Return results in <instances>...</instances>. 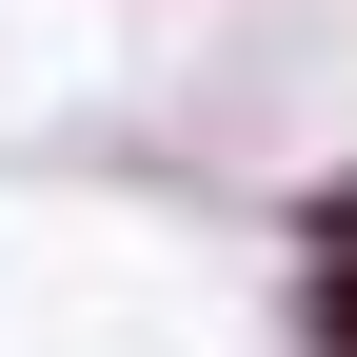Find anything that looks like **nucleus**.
I'll return each mask as SVG.
<instances>
[{"label":"nucleus","instance_id":"nucleus-1","mask_svg":"<svg viewBox=\"0 0 357 357\" xmlns=\"http://www.w3.org/2000/svg\"><path fill=\"white\" fill-rule=\"evenodd\" d=\"M278 337H298V357H357V238H298V278H278Z\"/></svg>","mask_w":357,"mask_h":357},{"label":"nucleus","instance_id":"nucleus-2","mask_svg":"<svg viewBox=\"0 0 357 357\" xmlns=\"http://www.w3.org/2000/svg\"><path fill=\"white\" fill-rule=\"evenodd\" d=\"M298 238H357V159H337V178H318V199H298Z\"/></svg>","mask_w":357,"mask_h":357}]
</instances>
